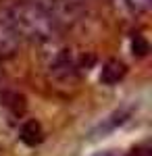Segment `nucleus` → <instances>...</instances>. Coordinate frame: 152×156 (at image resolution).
<instances>
[{
	"mask_svg": "<svg viewBox=\"0 0 152 156\" xmlns=\"http://www.w3.org/2000/svg\"><path fill=\"white\" fill-rule=\"evenodd\" d=\"M42 137H44V133H42L40 123H35V121H27L23 127H21V140H23L27 146L40 144V142H42Z\"/></svg>",
	"mask_w": 152,
	"mask_h": 156,
	"instance_id": "nucleus-4",
	"label": "nucleus"
},
{
	"mask_svg": "<svg viewBox=\"0 0 152 156\" xmlns=\"http://www.w3.org/2000/svg\"><path fill=\"white\" fill-rule=\"evenodd\" d=\"M125 75V65L119 62V60H108L104 67H102V73H100V81L106 85H115L117 81L123 79Z\"/></svg>",
	"mask_w": 152,
	"mask_h": 156,
	"instance_id": "nucleus-3",
	"label": "nucleus"
},
{
	"mask_svg": "<svg viewBox=\"0 0 152 156\" xmlns=\"http://www.w3.org/2000/svg\"><path fill=\"white\" fill-rule=\"evenodd\" d=\"M96 156H115V154H108V152H102V154H96Z\"/></svg>",
	"mask_w": 152,
	"mask_h": 156,
	"instance_id": "nucleus-8",
	"label": "nucleus"
},
{
	"mask_svg": "<svg viewBox=\"0 0 152 156\" xmlns=\"http://www.w3.org/2000/svg\"><path fill=\"white\" fill-rule=\"evenodd\" d=\"M108 119L110 121H104V125H100V127H98V131H102V133H106V131H110V129H115V127H117V125H121V123H123V121L127 119V115H125V112H115V115H113V117H108ZM96 131V133H98Z\"/></svg>",
	"mask_w": 152,
	"mask_h": 156,
	"instance_id": "nucleus-5",
	"label": "nucleus"
},
{
	"mask_svg": "<svg viewBox=\"0 0 152 156\" xmlns=\"http://www.w3.org/2000/svg\"><path fill=\"white\" fill-rule=\"evenodd\" d=\"M133 54H138V56H144L146 52H148V42L144 40L142 36H136L133 37Z\"/></svg>",
	"mask_w": 152,
	"mask_h": 156,
	"instance_id": "nucleus-6",
	"label": "nucleus"
},
{
	"mask_svg": "<svg viewBox=\"0 0 152 156\" xmlns=\"http://www.w3.org/2000/svg\"><path fill=\"white\" fill-rule=\"evenodd\" d=\"M129 6L136 11H146L150 6V0H129Z\"/></svg>",
	"mask_w": 152,
	"mask_h": 156,
	"instance_id": "nucleus-7",
	"label": "nucleus"
},
{
	"mask_svg": "<svg viewBox=\"0 0 152 156\" xmlns=\"http://www.w3.org/2000/svg\"><path fill=\"white\" fill-rule=\"evenodd\" d=\"M19 44H21V37L15 31L6 11H0V54L2 56L15 54L17 48H19Z\"/></svg>",
	"mask_w": 152,
	"mask_h": 156,
	"instance_id": "nucleus-2",
	"label": "nucleus"
},
{
	"mask_svg": "<svg viewBox=\"0 0 152 156\" xmlns=\"http://www.w3.org/2000/svg\"><path fill=\"white\" fill-rule=\"evenodd\" d=\"M4 11L21 40L27 37L35 42H48L56 34V19L52 11L38 0H17Z\"/></svg>",
	"mask_w": 152,
	"mask_h": 156,
	"instance_id": "nucleus-1",
	"label": "nucleus"
}]
</instances>
